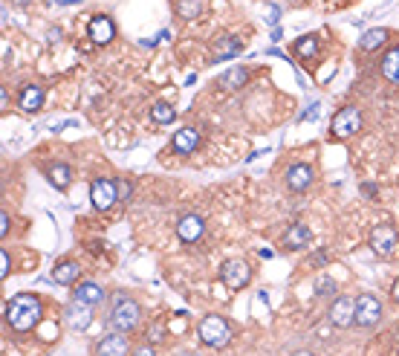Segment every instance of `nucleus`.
I'll return each mask as SVG.
<instances>
[{
  "label": "nucleus",
  "instance_id": "37",
  "mask_svg": "<svg viewBox=\"0 0 399 356\" xmlns=\"http://www.w3.org/2000/svg\"><path fill=\"white\" fill-rule=\"evenodd\" d=\"M18 4H26V0H18Z\"/></svg>",
  "mask_w": 399,
  "mask_h": 356
},
{
  "label": "nucleus",
  "instance_id": "27",
  "mask_svg": "<svg viewBox=\"0 0 399 356\" xmlns=\"http://www.w3.org/2000/svg\"><path fill=\"white\" fill-rule=\"evenodd\" d=\"M174 116H176V110L171 105H165V102H156L154 110H151V119L156 125H168V122H174Z\"/></svg>",
  "mask_w": 399,
  "mask_h": 356
},
{
  "label": "nucleus",
  "instance_id": "4",
  "mask_svg": "<svg viewBox=\"0 0 399 356\" xmlns=\"http://www.w3.org/2000/svg\"><path fill=\"white\" fill-rule=\"evenodd\" d=\"M359 130H362V110L353 105L341 108L330 122V133L336 140H350V137H356Z\"/></svg>",
  "mask_w": 399,
  "mask_h": 356
},
{
  "label": "nucleus",
  "instance_id": "18",
  "mask_svg": "<svg viewBox=\"0 0 399 356\" xmlns=\"http://www.w3.org/2000/svg\"><path fill=\"white\" fill-rule=\"evenodd\" d=\"M249 81V70L246 67H232V70H226L223 75H217V87L220 90H240V87Z\"/></svg>",
  "mask_w": 399,
  "mask_h": 356
},
{
  "label": "nucleus",
  "instance_id": "11",
  "mask_svg": "<svg viewBox=\"0 0 399 356\" xmlns=\"http://www.w3.org/2000/svg\"><path fill=\"white\" fill-rule=\"evenodd\" d=\"M127 353H130L127 333L110 330L107 336H102V339L96 342V356H127Z\"/></svg>",
  "mask_w": 399,
  "mask_h": 356
},
{
  "label": "nucleus",
  "instance_id": "20",
  "mask_svg": "<svg viewBox=\"0 0 399 356\" xmlns=\"http://www.w3.org/2000/svg\"><path fill=\"white\" fill-rule=\"evenodd\" d=\"M73 298H75V301H81V304L99 307V304L105 301V290H102L99 284H93V281H84V284H78V287H75Z\"/></svg>",
  "mask_w": 399,
  "mask_h": 356
},
{
  "label": "nucleus",
  "instance_id": "16",
  "mask_svg": "<svg viewBox=\"0 0 399 356\" xmlns=\"http://www.w3.org/2000/svg\"><path fill=\"white\" fill-rule=\"evenodd\" d=\"M78 276H81L78 261H58V263L53 266V281H55V284H61V287L75 284V281H78Z\"/></svg>",
  "mask_w": 399,
  "mask_h": 356
},
{
  "label": "nucleus",
  "instance_id": "13",
  "mask_svg": "<svg viewBox=\"0 0 399 356\" xmlns=\"http://www.w3.org/2000/svg\"><path fill=\"white\" fill-rule=\"evenodd\" d=\"M87 35H90L93 43H99V47H105V43H110L116 38V23L107 18V15H96L90 21V26H87Z\"/></svg>",
  "mask_w": 399,
  "mask_h": 356
},
{
  "label": "nucleus",
  "instance_id": "32",
  "mask_svg": "<svg viewBox=\"0 0 399 356\" xmlns=\"http://www.w3.org/2000/svg\"><path fill=\"white\" fill-rule=\"evenodd\" d=\"M130 192H133V189H130V183H119V200H127V197H130Z\"/></svg>",
  "mask_w": 399,
  "mask_h": 356
},
{
  "label": "nucleus",
  "instance_id": "35",
  "mask_svg": "<svg viewBox=\"0 0 399 356\" xmlns=\"http://www.w3.org/2000/svg\"><path fill=\"white\" fill-rule=\"evenodd\" d=\"M278 21V9L275 6H270V23H275Z\"/></svg>",
  "mask_w": 399,
  "mask_h": 356
},
{
  "label": "nucleus",
  "instance_id": "34",
  "mask_svg": "<svg viewBox=\"0 0 399 356\" xmlns=\"http://www.w3.org/2000/svg\"><path fill=\"white\" fill-rule=\"evenodd\" d=\"M390 295H393V301H396V304H399V278H396V281H393V290H390Z\"/></svg>",
  "mask_w": 399,
  "mask_h": 356
},
{
  "label": "nucleus",
  "instance_id": "17",
  "mask_svg": "<svg viewBox=\"0 0 399 356\" xmlns=\"http://www.w3.org/2000/svg\"><path fill=\"white\" fill-rule=\"evenodd\" d=\"M197 145H200V133L194 127H180L174 133V142H171V148L176 154H191Z\"/></svg>",
  "mask_w": 399,
  "mask_h": 356
},
{
  "label": "nucleus",
  "instance_id": "9",
  "mask_svg": "<svg viewBox=\"0 0 399 356\" xmlns=\"http://www.w3.org/2000/svg\"><path fill=\"white\" fill-rule=\"evenodd\" d=\"M284 180H287V189H289V192L301 194V192H307L309 186H313L316 171L309 168V165H304V162H295V165H289V168H287Z\"/></svg>",
  "mask_w": 399,
  "mask_h": 356
},
{
  "label": "nucleus",
  "instance_id": "26",
  "mask_svg": "<svg viewBox=\"0 0 399 356\" xmlns=\"http://www.w3.org/2000/svg\"><path fill=\"white\" fill-rule=\"evenodd\" d=\"M174 9H176V15H180L183 21H194L203 12V0H176Z\"/></svg>",
  "mask_w": 399,
  "mask_h": 356
},
{
  "label": "nucleus",
  "instance_id": "31",
  "mask_svg": "<svg viewBox=\"0 0 399 356\" xmlns=\"http://www.w3.org/2000/svg\"><path fill=\"white\" fill-rule=\"evenodd\" d=\"M9 226H12V224H9V214L4 211V214H0V238L9 235Z\"/></svg>",
  "mask_w": 399,
  "mask_h": 356
},
{
  "label": "nucleus",
  "instance_id": "23",
  "mask_svg": "<svg viewBox=\"0 0 399 356\" xmlns=\"http://www.w3.org/2000/svg\"><path fill=\"white\" fill-rule=\"evenodd\" d=\"M319 38L316 35H301L298 41H295V53H298V58H304V61H309V58H316L319 56Z\"/></svg>",
  "mask_w": 399,
  "mask_h": 356
},
{
  "label": "nucleus",
  "instance_id": "1",
  "mask_svg": "<svg viewBox=\"0 0 399 356\" xmlns=\"http://www.w3.org/2000/svg\"><path fill=\"white\" fill-rule=\"evenodd\" d=\"M41 316H43V304H41V298L32 295V293L15 295V298L9 301V307H6V322H9V328H12L15 333H29V330L41 322Z\"/></svg>",
  "mask_w": 399,
  "mask_h": 356
},
{
  "label": "nucleus",
  "instance_id": "24",
  "mask_svg": "<svg viewBox=\"0 0 399 356\" xmlns=\"http://www.w3.org/2000/svg\"><path fill=\"white\" fill-rule=\"evenodd\" d=\"M385 41H388V29H368V32L362 35V41H359V47H362L365 53H373V50L382 47Z\"/></svg>",
  "mask_w": 399,
  "mask_h": 356
},
{
  "label": "nucleus",
  "instance_id": "10",
  "mask_svg": "<svg viewBox=\"0 0 399 356\" xmlns=\"http://www.w3.org/2000/svg\"><path fill=\"white\" fill-rule=\"evenodd\" d=\"M353 316H356V301H353L350 295H339V298L330 304V310H327V319H330V325H336V328L353 325Z\"/></svg>",
  "mask_w": 399,
  "mask_h": 356
},
{
  "label": "nucleus",
  "instance_id": "5",
  "mask_svg": "<svg viewBox=\"0 0 399 356\" xmlns=\"http://www.w3.org/2000/svg\"><path fill=\"white\" fill-rule=\"evenodd\" d=\"M379 322H382V301L376 295H371V293L359 295L356 298V316H353V325L362 328V330H371Z\"/></svg>",
  "mask_w": 399,
  "mask_h": 356
},
{
  "label": "nucleus",
  "instance_id": "19",
  "mask_svg": "<svg viewBox=\"0 0 399 356\" xmlns=\"http://www.w3.org/2000/svg\"><path fill=\"white\" fill-rule=\"evenodd\" d=\"M41 105H43V87H38V84H26L23 90H21L18 108H21L23 113H35V110H41Z\"/></svg>",
  "mask_w": 399,
  "mask_h": 356
},
{
  "label": "nucleus",
  "instance_id": "3",
  "mask_svg": "<svg viewBox=\"0 0 399 356\" xmlns=\"http://www.w3.org/2000/svg\"><path fill=\"white\" fill-rule=\"evenodd\" d=\"M197 336H200V342L208 345V347H226V345L232 342V325H229L223 316L208 313V316L200 319Z\"/></svg>",
  "mask_w": 399,
  "mask_h": 356
},
{
  "label": "nucleus",
  "instance_id": "33",
  "mask_svg": "<svg viewBox=\"0 0 399 356\" xmlns=\"http://www.w3.org/2000/svg\"><path fill=\"white\" fill-rule=\"evenodd\" d=\"M55 6H75V4H81V0H53Z\"/></svg>",
  "mask_w": 399,
  "mask_h": 356
},
{
  "label": "nucleus",
  "instance_id": "2",
  "mask_svg": "<svg viewBox=\"0 0 399 356\" xmlns=\"http://www.w3.org/2000/svg\"><path fill=\"white\" fill-rule=\"evenodd\" d=\"M142 322V307L133 301L130 295L119 293L110 304V313H107V328L110 330H119V333H130V330H137Z\"/></svg>",
  "mask_w": 399,
  "mask_h": 356
},
{
  "label": "nucleus",
  "instance_id": "7",
  "mask_svg": "<svg viewBox=\"0 0 399 356\" xmlns=\"http://www.w3.org/2000/svg\"><path fill=\"white\" fill-rule=\"evenodd\" d=\"M90 203L99 211H110L119 203V183L107 180V177H96L93 186H90Z\"/></svg>",
  "mask_w": 399,
  "mask_h": 356
},
{
  "label": "nucleus",
  "instance_id": "22",
  "mask_svg": "<svg viewBox=\"0 0 399 356\" xmlns=\"http://www.w3.org/2000/svg\"><path fill=\"white\" fill-rule=\"evenodd\" d=\"M379 70H382V75H385L390 84H399V47H390V50L382 56Z\"/></svg>",
  "mask_w": 399,
  "mask_h": 356
},
{
  "label": "nucleus",
  "instance_id": "30",
  "mask_svg": "<svg viewBox=\"0 0 399 356\" xmlns=\"http://www.w3.org/2000/svg\"><path fill=\"white\" fill-rule=\"evenodd\" d=\"M130 356H156V353H154L151 345H139V347H133V350H130Z\"/></svg>",
  "mask_w": 399,
  "mask_h": 356
},
{
  "label": "nucleus",
  "instance_id": "36",
  "mask_svg": "<svg viewBox=\"0 0 399 356\" xmlns=\"http://www.w3.org/2000/svg\"><path fill=\"white\" fill-rule=\"evenodd\" d=\"M289 356H316V353H309V350H295V353H289Z\"/></svg>",
  "mask_w": 399,
  "mask_h": 356
},
{
  "label": "nucleus",
  "instance_id": "21",
  "mask_svg": "<svg viewBox=\"0 0 399 356\" xmlns=\"http://www.w3.org/2000/svg\"><path fill=\"white\" fill-rule=\"evenodd\" d=\"M309 226H304V224H292L289 229H287V238H284V249H289V252H298V249H304L307 244H309Z\"/></svg>",
  "mask_w": 399,
  "mask_h": 356
},
{
  "label": "nucleus",
  "instance_id": "15",
  "mask_svg": "<svg viewBox=\"0 0 399 356\" xmlns=\"http://www.w3.org/2000/svg\"><path fill=\"white\" fill-rule=\"evenodd\" d=\"M243 50V41L238 35H223L214 41V61H226V58H235L238 53Z\"/></svg>",
  "mask_w": 399,
  "mask_h": 356
},
{
  "label": "nucleus",
  "instance_id": "25",
  "mask_svg": "<svg viewBox=\"0 0 399 356\" xmlns=\"http://www.w3.org/2000/svg\"><path fill=\"white\" fill-rule=\"evenodd\" d=\"M70 180H73V171H70V165H64V162H55L53 168H50V183L55 186V189H67L70 186Z\"/></svg>",
  "mask_w": 399,
  "mask_h": 356
},
{
  "label": "nucleus",
  "instance_id": "12",
  "mask_svg": "<svg viewBox=\"0 0 399 356\" xmlns=\"http://www.w3.org/2000/svg\"><path fill=\"white\" fill-rule=\"evenodd\" d=\"M396 241H399V235H396V229L388 226V224L371 229V249H373L376 255H382V258H388V255L393 252Z\"/></svg>",
  "mask_w": 399,
  "mask_h": 356
},
{
  "label": "nucleus",
  "instance_id": "14",
  "mask_svg": "<svg viewBox=\"0 0 399 356\" xmlns=\"http://www.w3.org/2000/svg\"><path fill=\"white\" fill-rule=\"evenodd\" d=\"M203 232H206V224L200 214H186V217H180V224H176V235L186 244H197L203 238Z\"/></svg>",
  "mask_w": 399,
  "mask_h": 356
},
{
  "label": "nucleus",
  "instance_id": "28",
  "mask_svg": "<svg viewBox=\"0 0 399 356\" xmlns=\"http://www.w3.org/2000/svg\"><path fill=\"white\" fill-rule=\"evenodd\" d=\"M333 293H336V281H333L330 276L321 273V276L316 278V295H319V298H330Z\"/></svg>",
  "mask_w": 399,
  "mask_h": 356
},
{
  "label": "nucleus",
  "instance_id": "8",
  "mask_svg": "<svg viewBox=\"0 0 399 356\" xmlns=\"http://www.w3.org/2000/svg\"><path fill=\"white\" fill-rule=\"evenodd\" d=\"M61 319H64V325H67L70 330L81 333V330H87V328L93 325V307H90V304H81V301L73 298V301L64 307Z\"/></svg>",
  "mask_w": 399,
  "mask_h": 356
},
{
  "label": "nucleus",
  "instance_id": "29",
  "mask_svg": "<svg viewBox=\"0 0 399 356\" xmlns=\"http://www.w3.org/2000/svg\"><path fill=\"white\" fill-rule=\"evenodd\" d=\"M6 276H9V252L0 249V278H6Z\"/></svg>",
  "mask_w": 399,
  "mask_h": 356
},
{
  "label": "nucleus",
  "instance_id": "6",
  "mask_svg": "<svg viewBox=\"0 0 399 356\" xmlns=\"http://www.w3.org/2000/svg\"><path fill=\"white\" fill-rule=\"evenodd\" d=\"M220 281H223L226 287L232 290H243L249 281H252V270H249V263L240 261V258H229L220 263Z\"/></svg>",
  "mask_w": 399,
  "mask_h": 356
}]
</instances>
